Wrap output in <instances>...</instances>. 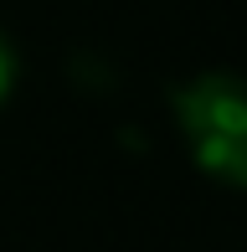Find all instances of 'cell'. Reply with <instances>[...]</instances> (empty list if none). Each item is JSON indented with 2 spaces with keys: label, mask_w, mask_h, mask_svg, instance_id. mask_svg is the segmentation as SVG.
<instances>
[{
  "label": "cell",
  "mask_w": 247,
  "mask_h": 252,
  "mask_svg": "<svg viewBox=\"0 0 247 252\" xmlns=\"http://www.w3.org/2000/svg\"><path fill=\"white\" fill-rule=\"evenodd\" d=\"M175 124H181L190 159L211 180L247 190V77L201 72L175 88Z\"/></svg>",
  "instance_id": "6da1fadb"
},
{
  "label": "cell",
  "mask_w": 247,
  "mask_h": 252,
  "mask_svg": "<svg viewBox=\"0 0 247 252\" xmlns=\"http://www.w3.org/2000/svg\"><path fill=\"white\" fill-rule=\"evenodd\" d=\"M10 83H16V57H10V47H5V41H0V103H5Z\"/></svg>",
  "instance_id": "7a4b0ae2"
}]
</instances>
